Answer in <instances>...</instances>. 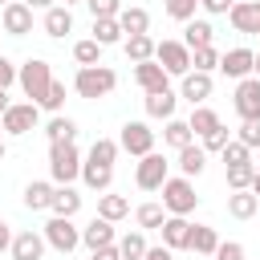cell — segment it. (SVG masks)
Here are the masks:
<instances>
[{
    "label": "cell",
    "mask_w": 260,
    "mask_h": 260,
    "mask_svg": "<svg viewBox=\"0 0 260 260\" xmlns=\"http://www.w3.org/2000/svg\"><path fill=\"white\" fill-rule=\"evenodd\" d=\"M162 8H167V16H171V20H183V24H187V20L195 16V8H199V0H167Z\"/></svg>",
    "instance_id": "43"
},
{
    "label": "cell",
    "mask_w": 260,
    "mask_h": 260,
    "mask_svg": "<svg viewBox=\"0 0 260 260\" xmlns=\"http://www.w3.org/2000/svg\"><path fill=\"white\" fill-rule=\"evenodd\" d=\"M93 260H122L118 244H106V248H93Z\"/></svg>",
    "instance_id": "50"
},
{
    "label": "cell",
    "mask_w": 260,
    "mask_h": 260,
    "mask_svg": "<svg viewBox=\"0 0 260 260\" xmlns=\"http://www.w3.org/2000/svg\"><path fill=\"white\" fill-rule=\"evenodd\" d=\"M16 77H20V65H12L4 53H0V89H8V85H16Z\"/></svg>",
    "instance_id": "48"
},
{
    "label": "cell",
    "mask_w": 260,
    "mask_h": 260,
    "mask_svg": "<svg viewBox=\"0 0 260 260\" xmlns=\"http://www.w3.org/2000/svg\"><path fill=\"white\" fill-rule=\"evenodd\" d=\"M114 85H118V73L110 65H81L73 73L77 98H106V93H114Z\"/></svg>",
    "instance_id": "2"
},
{
    "label": "cell",
    "mask_w": 260,
    "mask_h": 260,
    "mask_svg": "<svg viewBox=\"0 0 260 260\" xmlns=\"http://www.w3.org/2000/svg\"><path fill=\"white\" fill-rule=\"evenodd\" d=\"M45 32L49 37H65V32H73V12H69V4H53V8H45Z\"/></svg>",
    "instance_id": "22"
},
{
    "label": "cell",
    "mask_w": 260,
    "mask_h": 260,
    "mask_svg": "<svg viewBox=\"0 0 260 260\" xmlns=\"http://www.w3.org/2000/svg\"><path fill=\"white\" fill-rule=\"evenodd\" d=\"M81 244L93 252V248H106V244H118V236H114V223L110 219H102V215H93L85 228H81Z\"/></svg>",
    "instance_id": "18"
},
{
    "label": "cell",
    "mask_w": 260,
    "mask_h": 260,
    "mask_svg": "<svg viewBox=\"0 0 260 260\" xmlns=\"http://www.w3.org/2000/svg\"><path fill=\"white\" fill-rule=\"evenodd\" d=\"M142 260H175V256H171V248H167V244H158V248H146V256H142Z\"/></svg>",
    "instance_id": "51"
},
{
    "label": "cell",
    "mask_w": 260,
    "mask_h": 260,
    "mask_svg": "<svg viewBox=\"0 0 260 260\" xmlns=\"http://www.w3.org/2000/svg\"><path fill=\"white\" fill-rule=\"evenodd\" d=\"M118 252H122V260H142V256H146V236H142V228H138V232H126V236L118 240Z\"/></svg>",
    "instance_id": "37"
},
{
    "label": "cell",
    "mask_w": 260,
    "mask_h": 260,
    "mask_svg": "<svg viewBox=\"0 0 260 260\" xmlns=\"http://www.w3.org/2000/svg\"><path fill=\"white\" fill-rule=\"evenodd\" d=\"M41 110H53V114H61V110H65V81H57V77H53L49 98L41 102Z\"/></svg>",
    "instance_id": "44"
},
{
    "label": "cell",
    "mask_w": 260,
    "mask_h": 260,
    "mask_svg": "<svg viewBox=\"0 0 260 260\" xmlns=\"http://www.w3.org/2000/svg\"><path fill=\"white\" fill-rule=\"evenodd\" d=\"M191 69H203V73H215V69H219V49H215V45H203V49H191Z\"/></svg>",
    "instance_id": "39"
},
{
    "label": "cell",
    "mask_w": 260,
    "mask_h": 260,
    "mask_svg": "<svg viewBox=\"0 0 260 260\" xmlns=\"http://www.w3.org/2000/svg\"><path fill=\"white\" fill-rule=\"evenodd\" d=\"M256 211H260V195H256L252 187H248V191H232V195H228V215H232V219H252Z\"/></svg>",
    "instance_id": "21"
},
{
    "label": "cell",
    "mask_w": 260,
    "mask_h": 260,
    "mask_svg": "<svg viewBox=\"0 0 260 260\" xmlns=\"http://www.w3.org/2000/svg\"><path fill=\"white\" fill-rule=\"evenodd\" d=\"M162 207H167L171 215H191V211L199 207L195 183H191L187 175H171V179L162 183Z\"/></svg>",
    "instance_id": "4"
},
{
    "label": "cell",
    "mask_w": 260,
    "mask_h": 260,
    "mask_svg": "<svg viewBox=\"0 0 260 260\" xmlns=\"http://www.w3.org/2000/svg\"><path fill=\"white\" fill-rule=\"evenodd\" d=\"M256 77H260V53H256Z\"/></svg>",
    "instance_id": "57"
},
{
    "label": "cell",
    "mask_w": 260,
    "mask_h": 260,
    "mask_svg": "<svg viewBox=\"0 0 260 260\" xmlns=\"http://www.w3.org/2000/svg\"><path fill=\"white\" fill-rule=\"evenodd\" d=\"M191 228H195V223H191L187 215H167L158 232H162V244H167L171 252H187V244H191Z\"/></svg>",
    "instance_id": "15"
},
{
    "label": "cell",
    "mask_w": 260,
    "mask_h": 260,
    "mask_svg": "<svg viewBox=\"0 0 260 260\" xmlns=\"http://www.w3.org/2000/svg\"><path fill=\"white\" fill-rule=\"evenodd\" d=\"M49 211H53V215H69V219H73V215L81 211V195L65 183V187H57V195H53V207H49Z\"/></svg>",
    "instance_id": "33"
},
{
    "label": "cell",
    "mask_w": 260,
    "mask_h": 260,
    "mask_svg": "<svg viewBox=\"0 0 260 260\" xmlns=\"http://www.w3.org/2000/svg\"><path fill=\"white\" fill-rule=\"evenodd\" d=\"M187 126H191V130L203 138L207 130H215V126H219V114H215L211 106H191V118H187Z\"/></svg>",
    "instance_id": "34"
},
{
    "label": "cell",
    "mask_w": 260,
    "mask_h": 260,
    "mask_svg": "<svg viewBox=\"0 0 260 260\" xmlns=\"http://www.w3.org/2000/svg\"><path fill=\"white\" fill-rule=\"evenodd\" d=\"M98 215L110 219V223H118V219L130 215V199H126V195H114V191H102V195H98Z\"/></svg>",
    "instance_id": "24"
},
{
    "label": "cell",
    "mask_w": 260,
    "mask_h": 260,
    "mask_svg": "<svg viewBox=\"0 0 260 260\" xmlns=\"http://www.w3.org/2000/svg\"><path fill=\"white\" fill-rule=\"evenodd\" d=\"M171 211L162 207V203H142L138 211H134V223L142 228V232H150V228H162V219H167Z\"/></svg>",
    "instance_id": "36"
},
{
    "label": "cell",
    "mask_w": 260,
    "mask_h": 260,
    "mask_svg": "<svg viewBox=\"0 0 260 260\" xmlns=\"http://www.w3.org/2000/svg\"><path fill=\"white\" fill-rule=\"evenodd\" d=\"M73 61H77V65H102V45H98L93 37L77 41V45H73Z\"/></svg>",
    "instance_id": "38"
},
{
    "label": "cell",
    "mask_w": 260,
    "mask_h": 260,
    "mask_svg": "<svg viewBox=\"0 0 260 260\" xmlns=\"http://www.w3.org/2000/svg\"><path fill=\"white\" fill-rule=\"evenodd\" d=\"M49 175L57 187L81 179V150L77 142H49Z\"/></svg>",
    "instance_id": "1"
},
{
    "label": "cell",
    "mask_w": 260,
    "mask_h": 260,
    "mask_svg": "<svg viewBox=\"0 0 260 260\" xmlns=\"http://www.w3.org/2000/svg\"><path fill=\"white\" fill-rule=\"evenodd\" d=\"M12 236H16V232H12V228L0 219V252H8V248H12Z\"/></svg>",
    "instance_id": "52"
},
{
    "label": "cell",
    "mask_w": 260,
    "mask_h": 260,
    "mask_svg": "<svg viewBox=\"0 0 260 260\" xmlns=\"http://www.w3.org/2000/svg\"><path fill=\"white\" fill-rule=\"evenodd\" d=\"M134 81H138V89L142 93H154V89H171V73L150 57V61H138L134 65Z\"/></svg>",
    "instance_id": "14"
},
{
    "label": "cell",
    "mask_w": 260,
    "mask_h": 260,
    "mask_svg": "<svg viewBox=\"0 0 260 260\" xmlns=\"http://www.w3.org/2000/svg\"><path fill=\"white\" fill-rule=\"evenodd\" d=\"M236 138H240L244 146H252V150H260V122H240V130H236Z\"/></svg>",
    "instance_id": "46"
},
{
    "label": "cell",
    "mask_w": 260,
    "mask_h": 260,
    "mask_svg": "<svg viewBox=\"0 0 260 260\" xmlns=\"http://www.w3.org/2000/svg\"><path fill=\"white\" fill-rule=\"evenodd\" d=\"M4 150H8V142H4V126H0V162H4Z\"/></svg>",
    "instance_id": "56"
},
{
    "label": "cell",
    "mask_w": 260,
    "mask_h": 260,
    "mask_svg": "<svg viewBox=\"0 0 260 260\" xmlns=\"http://www.w3.org/2000/svg\"><path fill=\"white\" fill-rule=\"evenodd\" d=\"M45 248H49L45 232H32V228H28V232H16V236H12V248H8V252H12V260H41Z\"/></svg>",
    "instance_id": "16"
},
{
    "label": "cell",
    "mask_w": 260,
    "mask_h": 260,
    "mask_svg": "<svg viewBox=\"0 0 260 260\" xmlns=\"http://www.w3.org/2000/svg\"><path fill=\"white\" fill-rule=\"evenodd\" d=\"M85 8L93 12V20L98 16H118L122 12V0H85Z\"/></svg>",
    "instance_id": "47"
},
{
    "label": "cell",
    "mask_w": 260,
    "mask_h": 260,
    "mask_svg": "<svg viewBox=\"0 0 260 260\" xmlns=\"http://www.w3.org/2000/svg\"><path fill=\"white\" fill-rule=\"evenodd\" d=\"M118 138H93V146H89V162H98V167H114V158H118Z\"/></svg>",
    "instance_id": "35"
},
{
    "label": "cell",
    "mask_w": 260,
    "mask_h": 260,
    "mask_svg": "<svg viewBox=\"0 0 260 260\" xmlns=\"http://www.w3.org/2000/svg\"><path fill=\"white\" fill-rule=\"evenodd\" d=\"M154 61H158V65H162L171 77H183V73L191 69V49H187L183 41H158Z\"/></svg>",
    "instance_id": "9"
},
{
    "label": "cell",
    "mask_w": 260,
    "mask_h": 260,
    "mask_svg": "<svg viewBox=\"0 0 260 260\" xmlns=\"http://www.w3.org/2000/svg\"><path fill=\"white\" fill-rule=\"evenodd\" d=\"M32 12H37V8H28L24 0L4 4V8H0V24H4V32H8V37H24V32H32Z\"/></svg>",
    "instance_id": "12"
},
{
    "label": "cell",
    "mask_w": 260,
    "mask_h": 260,
    "mask_svg": "<svg viewBox=\"0 0 260 260\" xmlns=\"http://www.w3.org/2000/svg\"><path fill=\"white\" fill-rule=\"evenodd\" d=\"M24 4H28V8H53L57 0H24Z\"/></svg>",
    "instance_id": "53"
},
{
    "label": "cell",
    "mask_w": 260,
    "mask_h": 260,
    "mask_svg": "<svg viewBox=\"0 0 260 260\" xmlns=\"http://www.w3.org/2000/svg\"><path fill=\"white\" fill-rule=\"evenodd\" d=\"M252 175H256V162L228 167V191H248V187H252Z\"/></svg>",
    "instance_id": "40"
},
{
    "label": "cell",
    "mask_w": 260,
    "mask_h": 260,
    "mask_svg": "<svg viewBox=\"0 0 260 260\" xmlns=\"http://www.w3.org/2000/svg\"><path fill=\"white\" fill-rule=\"evenodd\" d=\"M162 142H167L171 150H183L187 142H195V130H191L187 122H179V118H167V126H162Z\"/></svg>",
    "instance_id": "32"
},
{
    "label": "cell",
    "mask_w": 260,
    "mask_h": 260,
    "mask_svg": "<svg viewBox=\"0 0 260 260\" xmlns=\"http://www.w3.org/2000/svg\"><path fill=\"white\" fill-rule=\"evenodd\" d=\"M219 158H223V167H240V162H252V146H244L240 138H232V142L219 150Z\"/></svg>",
    "instance_id": "41"
},
{
    "label": "cell",
    "mask_w": 260,
    "mask_h": 260,
    "mask_svg": "<svg viewBox=\"0 0 260 260\" xmlns=\"http://www.w3.org/2000/svg\"><path fill=\"white\" fill-rule=\"evenodd\" d=\"M228 142H232V134H228V126H223V122H219V126H215V130H207V134H203V142H199V146H203V150H207V154H219V150H223V146H228Z\"/></svg>",
    "instance_id": "42"
},
{
    "label": "cell",
    "mask_w": 260,
    "mask_h": 260,
    "mask_svg": "<svg viewBox=\"0 0 260 260\" xmlns=\"http://www.w3.org/2000/svg\"><path fill=\"white\" fill-rule=\"evenodd\" d=\"M252 191L260 195V167H256V175H252Z\"/></svg>",
    "instance_id": "55"
},
{
    "label": "cell",
    "mask_w": 260,
    "mask_h": 260,
    "mask_svg": "<svg viewBox=\"0 0 260 260\" xmlns=\"http://www.w3.org/2000/svg\"><path fill=\"white\" fill-rule=\"evenodd\" d=\"M183 85H179V98H187L191 106H203L207 98H211V73H203V69H187L183 77H179Z\"/></svg>",
    "instance_id": "13"
},
{
    "label": "cell",
    "mask_w": 260,
    "mask_h": 260,
    "mask_svg": "<svg viewBox=\"0 0 260 260\" xmlns=\"http://www.w3.org/2000/svg\"><path fill=\"white\" fill-rule=\"evenodd\" d=\"M53 195H57V187L37 179V183H28V187H24V195H20V199H24V207H28V211H49V207H53Z\"/></svg>",
    "instance_id": "23"
},
{
    "label": "cell",
    "mask_w": 260,
    "mask_h": 260,
    "mask_svg": "<svg viewBox=\"0 0 260 260\" xmlns=\"http://www.w3.org/2000/svg\"><path fill=\"white\" fill-rule=\"evenodd\" d=\"M183 45L187 49H203V45H215V28L207 24V20H187V28H183Z\"/></svg>",
    "instance_id": "28"
},
{
    "label": "cell",
    "mask_w": 260,
    "mask_h": 260,
    "mask_svg": "<svg viewBox=\"0 0 260 260\" xmlns=\"http://www.w3.org/2000/svg\"><path fill=\"white\" fill-rule=\"evenodd\" d=\"M175 167H179V175L195 179V175H203V167H207V150H203V146H195V142H187V146L179 150Z\"/></svg>",
    "instance_id": "20"
},
{
    "label": "cell",
    "mask_w": 260,
    "mask_h": 260,
    "mask_svg": "<svg viewBox=\"0 0 260 260\" xmlns=\"http://www.w3.org/2000/svg\"><path fill=\"white\" fill-rule=\"evenodd\" d=\"M65 4H85V0H65Z\"/></svg>",
    "instance_id": "58"
},
{
    "label": "cell",
    "mask_w": 260,
    "mask_h": 260,
    "mask_svg": "<svg viewBox=\"0 0 260 260\" xmlns=\"http://www.w3.org/2000/svg\"><path fill=\"white\" fill-rule=\"evenodd\" d=\"M122 49H126V57L138 65V61H150V57H154L158 41H154L150 32H134V37H126V41H122Z\"/></svg>",
    "instance_id": "25"
},
{
    "label": "cell",
    "mask_w": 260,
    "mask_h": 260,
    "mask_svg": "<svg viewBox=\"0 0 260 260\" xmlns=\"http://www.w3.org/2000/svg\"><path fill=\"white\" fill-rule=\"evenodd\" d=\"M171 179V162L158 154V150H150V154H142L138 158V171H134V183L142 187V191H162V183Z\"/></svg>",
    "instance_id": "6"
},
{
    "label": "cell",
    "mask_w": 260,
    "mask_h": 260,
    "mask_svg": "<svg viewBox=\"0 0 260 260\" xmlns=\"http://www.w3.org/2000/svg\"><path fill=\"white\" fill-rule=\"evenodd\" d=\"M45 240H49V248H57V252H73L77 244H81V228L69 219V215H53L49 223H45Z\"/></svg>",
    "instance_id": "8"
},
{
    "label": "cell",
    "mask_w": 260,
    "mask_h": 260,
    "mask_svg": "<svg viewBox=\"0 0 260 260\" xmlns=\"http://www.w3.org/2000/svg\"><path fill=\"white\" fill-rule=\"evenodd\" d=\"M175 106H179V93L175 89H154L146 93V118H175Z\"/></svg>",
    "instance_id": "19"
},
{
    "label": "cell",
    "mask_w": 260,
    "mask_h": 260,
    "mask_svg": "<svg viewBox=\"0 0 260 260\" xmlns=\"http://www.w3.org/2000/svg\"><path fill=\"white\" fill-rule=\"evenodd\" d=\"M0 4H12V0H0Z\"/></svg>",
    "instance_id": "59"
},
{
    "label": "cell",
    "mask_w": 260,
    "mask_h": 260,
    "mask_svg": "<svg viewBox=\"0 0 260 260\" xmlns=\"http://www.w3.org/2000/svg\"><path fill=\"white\" fill-rule=\"evenodd\" d=\"M16 85L24 89V98L28 102H45L49 98V85H53V69H49V61H41V57H28L24 65H20V77H16Z\"/></svg>",
    "instance_id": "3"
},
{
    "label": "cell",
    "mask_w": 260,
    "mask_h": 260,
    "mask_svg": "<svg viewBox=\"0 0 260 260\" xmlns=\"http://www.w3.org/2000/svg\"><path fill=\"white\" fill-rule=\"evenodd\" d=\"M12 102H8V89H0V118H4V110H8Z\"/></svg>",
    "instance_id": "54"
},
{
    "label": "cell",
    "mask_w": 260,
    "mask_h": 260,
    "mask_svg": "<svg viewBox=\"0 0 260 260\" xmlns=\"http://www.w3.org/2000/svg\"><path fill=\"white\" fill-rule=\"evenodd\" d=\"M228 20L236 32H260V0H236Z\"/></svg>",
    "instance_id": "17"
},
{
    "label": "cell",
    "mask_w": 260,
    "mask_h": 260,
    "mask_svg": "<svg viewBox=\"0 0 260 260\" xmlns=\"http://www.w3.org/2000/svg\"><path fill=\"white\" fill-rule=\"evenodd\" d=\"M215 248H219V236H215V228H207V223H195V228H191V244H187V252H195V256H215Z\"/></svg>",
    "instance_id": "26"
},
{
    "label": "cell",
    "mask_w": 260,
    "mask_h": 260,
    "mask_svg": "<svg viewBox=\"0 0 260 260\" xmlns=\"http://www.w3.org/2000/svg\"><path fill=\"white\" fill-rule=\"evenodd\" d=\"M219 73L223 77H232V81H244V77H252L256 73V53L252 49H228V53H219Z\"/></svg>",
    "instance_id": "11"
},
{
    "label": "cell",
    "mask_w": 260,
    "mask_h": 260,
    "mask_svg": "<svg viewBox=\"0 0 260 260\" xmlns=\"http://www.w3.org/2000/svg\"><path fill=\"white\" fill-rule=\"evenodd\" d=\"M118 24H122L126 37H134V32H150V12L138 8V4H134V8H122V12H118Z\"/></svg>",
    "instance_id": "30"
},
{
    "label": "cell",
    "mask_w": 260,
    "mask_h": 260,
    "mask_svg": "<svg viewBox=\"0 0 260 260\" xmlns=\"http://www.w3.org/2000/svg\"><path fill=\"white\" fill-rule=\"evenodd\" d=\"M232 106L240 114V122H260V77H244L236 81V93H232Z\"/></svg>",
    "instance_id": "7"
},
{
    "label": "cell",
    "mask_w": 260,
    "mask_h": 260,
    "mask_svg": "<svg viewBox=\"0 0 260 260\" xmlns=\"http://www.w3.org/2000/svg\"><path fill=\"white\" fill-rule=\"evenodd\" d=\"M232 4H236V0H199V8H203V12H211V16H228V12H232Z\"/></svg>",
    "instance_id": "49"
},
{
    "label": "cell",
    "mask_w": 260,
    "mask_h": 260,
    "mask_svg": "<svg viewBox=\"0 0 260 260\" xmlns=\"http://www.w3.org/2000/svg\"><path fill=\"white\" fill-rule=\"evenodd\" d=\"M45 134H49V142H77V122L65 114H53L45 122Z\"/></svg>",
    "instance_id": "31"
},
{
    "label": "cell",
    "mask_w": 260,
    "mask_h": 260,
    "mask_svg": "<svg viewBox=\"0 0 260 260\" xmlns=\"http://www.w3.org/2000/svg\"><path fill=\"white\" fill-rule=\"evenodd\" d=\"M215 260H248V252H244V244H240V240H219Z\"/></svg>",
    "instance_id": "45"
},
{
    "label": "cell",
    "mask_w": 260,
    "mask_h": 260,
    "mask_svg": "<svg viewBox=\"0 0 260 260\" xmlns=\"http://www.w3.org/2000/svg\"><path fill=\"white\" fill-rule=\"evenodd\" d=\"M118 146H122L126 154L142 158V154H150V150H154V130H150L146 122H126V126H122V134H118Z\"/></svg>",
    "instance_id": "10"
},
{
    "label": "cell",
    "mask_w": 260,
    "mask_h": 260,
    "mask_svg": "<svg viewBox=\"0 0 260 260\" xmlns=\"http://www.w3.org/2000/svg\"><path fill=\"white\" fill-rule=\"evenodd\" d=\"M93 41H98L102 49H110V45H118V41H126V32H122V24H118V16H98V20H93Z\"/></svg>",
    "instance_id": "27"
},
{
    "label": "cell",
    "mask_w": 260,
    "mask_h": 260,
    "mask_svg": "<svg viewBox=\"0 0 260 260\" xmlns=\"http://www.w3.org/2000/svg\"><path fill=\"white\" fill-rule=\"evenodd\" d=\"M37 122H41V106H37V102H12V106L4 110V118H0L4 134H12V138L37 130Z\"/></svg>",
    "instance_id": "5"
},
{
    "label": "cell",
    "mask_w": 260,
    "mask_h": 260,
    "mask_svg": "<svg viewBox=\"0 0 260 260\" xmlns=\"http://www.w3.org/2000/svg\"><path fill=\"white\" fill-rule=\"evenodd\" d=\"M81 183L89 187V191H110V183H114V167H98V162H81Z\"/></svg>",
    "instance_id": "29"
}]
</instances>
